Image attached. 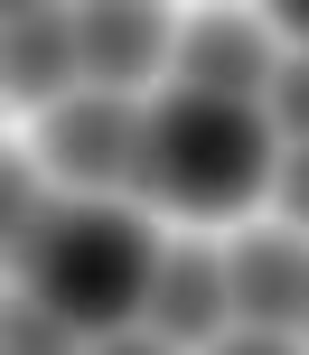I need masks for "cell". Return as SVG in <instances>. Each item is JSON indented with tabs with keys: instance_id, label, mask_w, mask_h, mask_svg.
<instances>
[{
	"instance_id": "cell-8",
	"label": "cell",
	"mask_w": 309,
	"mask_h": 355,
	"mask_svg": "<svg viewBox=\"0 0 309 355\" xmlns=\"http://www.w3.org/2000/svg\"><path fill=\"white\" fill-rule=\"evenodd\" d=\"M225 271H235V309H244V327H291L309 318V252H300V234H244L235 252H225Z\"/></svg>"
},
{
	"instance_id": "cell-7",
	"label": "cell",
	"mask_w": 309,
	"mask_h": 355,
	"mask_svg": "<svg viewBox=\"0 0 309 355\" xmlns=\"http://www.w3.org/2000/svg\"><path fill=\"white\" fill-rule=\"evenodd\" d=\"M0 66H10V94L37 112L75 103V85H85V47H75V10H10V28H0Z\"/></svg>"
},
{
	"instance_id": "cell-4",
	"label": "cell",
	"mask_w": 309,
	"mask_h": 355,
	"mask_svg": "<svg viewBox=\"0 0 309 355\" xmlns=\"http://www.w3.org/2000/svg\"><path fill=\"white\" fill-rule=\"evenodd\" d=\"M225 318H235V271H225V252L169 243L160 281H150V327H160L169 346H216Z\"/></svg>"
},
{
	"instance_id": "cell-15",
	"label": "cell",
	"mask_w": 309,
	"mask_h": 355,
	"mask_svg": "<svg viewBox=\"0 0 309 355\" xmlns=\"http://www.w3.org/2000/svg\"><path fill=\"white\" fill-rule=\"evenodd\" d=\"M281 37H291V47L309 56V0H291V10H281Z\"/></svg>"
},
{
	"instance_id": "cell-6",
	"label": "cell",
	"mask_w": 309,
	"mask_h": 355,
	"mask_svg": "<svg viewBox=\"0 0 309 355\" xmlns=\"http://www.w3.org/2000/svg\"><path fill=\"white\" fill-rule=\"evenodd\" d=\"M75 47H85L94 94H131V85H150L169 66V19L131 10V0H94V10H75Z\"/></svg>"
},
{
	"instance_id": "cell-11",
	"label": "cell",
	"mask_w": 309,
	"mask_h": 355,
	"mask_svg": "<svg viewBox=\"0 0 309 355\" xmlns=\"http://www.w3.org/2000/svg\"><path fill=\"white\" fill-rule=\"evenodd\" d=\"M37 215H47V196H37V168L10 150V168H0V234H10V252L37 234Z\"/></svg>"
},
{
	"instance_id": "cell-2",
	"label": "cell",
	"mask_w": 309,
	"mask_h": 355,
	"mask_svg": "<svg viewBox=\"0 0 309 355\" xmlns=\"http://www.w3.org/2000/svg\"><path fill=\"white\" fill-rule=\"evenodd\" d=\"M10 262H19V281H28V300H47L66 327H94V337H122V327L150 309V281H160L150 225L122 215V206H94V196L47 206L37 234L10 252Z\"/></svg>"
},
{
	"instance_id": "cell-5",
	"label": "cell",
	"mask_w": 309,
	"mask_h": 355,
	"mask_svg": "<svg viewBox=\"0 0 309 355\" xmlns=\"http://www.w3.org/2000/svg\"><path fill=\"white\" fill-rule=\"evenodd\" d=\"M272 37H262V19H235V10H216V19H197V28L178 37V85L187 94H225V103H262L272 94Z\"/></svg>"
},
{
	"instance_id": "cell-1",
	"label": "cell",
	"mask_w": 309,
	"mask_h": 355,
	"mask_svg": "<svg viewBox=\"0 0 309 355\" xmlns=\"http://www.w3.org/2000/svg\"><path fill=\"white\" fill-rule=\"evenodd\" d=\"M281 131L262 103H225V94H160L141 112V168H131V196L169 215H244L262 187L281 178Z\"/></svg>"
},
{
	"instance_id": "cell-12",
	"label": "cell",
	"mask_w": 309,
	"mask_h": 355,
	"mask_svg": "<svg viewBox=\"0 0 309 355\" xmlns=\"http://www.w3.org/2000/svg\"><path fill=\"white\" fill-rule=\"evenodd\" d=\"M272 196H281V215H291V225H309V150H291V159H281Z\"/></svg>"
},
{
	"instance_id": "cell-9",
	"label": "cell",
	"mask_w": 309,
	"mask_h": 355,
	"mask_svg": "<svg viewBox=\"0 0 309 355\" xmlns=\"http://www.w3.org/2000/svg\"><path fill=\"white\" fill-rule=\"evenodd\" d=\"M0 355H85V327H66L47 300H10V318H0Z\"/></svg>"
},
{
	"instance_id": "cell-10",
	"label": "cell",
	"mask_w": 309,
	"mask_h": 355,
	"mask_svg": "<svg viewBox=\"0 0 309 355\" xmlns=\"http://www.w3.org/2000/svg\"><path fill=\"white\" fill-rule=\"evenodd\" d=\"M262 112H272V131L291 150H309V56H281V75H272V94H262Z\"/></svg>"
},
{
	"instance_id": "cell-14",
	"label": "cell",
	"mask_w": 309,
	"mask_h": 355,
	"mask_svg": "<svg viewBox=\"0 0 309 355\" xmlns=\"http://www.w3.org/2000/svg\"><path fill=\"white\" fill-rule=\"evenodd\" d=\"M94 355H178V346H169L160 327H122V337H103Z\"/></svg>"
},
{
	"instance_id": "cell-3",
	"label": "cell",
	"mask_w": 309,
	"mask_h": 355,
	"mask_svg": "<svg viewBox=\"0 0 309 355\" xmlns=\"http://www.w3.org/2000/svg\"><path fill=\"white\" fill-rule=\"evenodd\" d=\"M37 159L66 178V187H85V196L131 187V168H141V112H131L122 94H75V103L47 112Z\"/></svg>"
},
{
	"instance_id": "cell-13",
	"label": "cell",
	"mask_w": 309,
	"mask_h": 355,
	"mask_svg": "<svg viewBox=\"0 0 309 355\" xmlns=\"http://www.w3.org/2000/svg\"><path fill=\"white\" fill-rule=\"evenodd\" d=\"M216 355H300L281 327H244V337H216Z\"/></svg>"
}]
</instances>
